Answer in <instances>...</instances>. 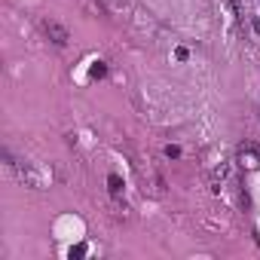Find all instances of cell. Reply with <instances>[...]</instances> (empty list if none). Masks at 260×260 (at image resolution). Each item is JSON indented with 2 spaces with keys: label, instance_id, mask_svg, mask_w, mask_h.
Here are the masks:
<instances>
[{
  "label": "cell",
  "instance_id": "cell-4",
  "mask_svg": "<svg viewBox=\"0 0 260 260\" xmlns=\"http://www.w3.org/2000/svg\"><path fill=\"white\" fill-rule=\"evenodd\" d=\"M227 4H230V10H233V16H236V25H239V31L245 34L248 31V13H245V7H242V0H227Z\"/></svg>",
  "mask_w": 260,
  "mask_h": 260
},
{
  "label": "cell",
  "instance_id": "cell-3",
  "mask_svg": "<svg viewBox=\"0 0 260 260\" xmlns=\"http://www.w3.org/2000/svg\"><path fill=\"white\" fill-rule=\"evenodd\" d=\"M239 162L245 168H260V150H257L254 144H242L239 147Z\"/></svg>",
  "mask_w": 260,
  "mask_h": 260
},
{
  "label": "cell",
  "instance_id": "cell-6",
  "mask_svg": "<svg viewBox=\"0 0 260 260\" xmlns=\"http://www.w3.org/2000/svg\"><path fill=\"white\" fill-rule=\"evenodd\" d=\"M89 77H92V80L107 77V64H104V61H95V64H92V70H89Z\"/></svg>",
  "mask_w": 260,
  "mask_h": 260
},
{
  "label": "cell",
  "instance_id": "cell-8",
  "mask_svg": "<svg viewBox=\"0 0 260 260\" xmlns=\"http://www.w3.org/2000/svg\"><path fill=\"white\" fill-rule=\"evenodd\" d=\"M67 254H70V260H73V257H83V254H86V248H83V245H77V248H70Z\"/></svg>",
  "mask_w": 260,
  "mask_h": 260
},
{
  "label": "cell",
  "instance_id": "cell-7",
  "mask_svg": "<svg viewBox=\"0 0 260 260\" xmlns=\"http://www.w3.org/2000/svg\"><path fill=\"white\" fill-rule=\"evenodd\" d=\"M165 156H168V159H178V156H181V147L168 144V147H165Z\"/></svg>",
  "mask_w": 260,
  "mask_h": 260
},
{
  "label": "cell",
  "instance_id": "cell-5",
  "mask_svg": "<svg viewBox=\"0 0 260 260\" xmlns=\"http://www.w3.org/2000/svg\"><path fill=\"white\" fill-rule=\"evenodd\" d=\"M107 190H110V196H120L123 193V178L120 175H107Z\"/></svg>",
  "mask_w": 260,
  "mask_h": 260
},
{
  "label": "cell",
  "instance_id": "cell-1",
  "mask_svg": "<svg viewBox=\"0 0 260 260\" xmlns=\"http://www.w3.org/2000/svg\"><path fill=\"white\" fill-rule=\"evenodd\" d=\"M4 159H7V165L13 168V175L25 184V187H34V190H46L49 184L55 181V175L49 171V168H43V165H34V162H25V159H13L10 156V150H4Z\"/></svg>",
  "mask_w": 260,
  "mask_h": 260
},
{
  "label": "cell",
  "instance_id": "cell-2",
  "mask_svg": "<svg viewBox=\"0 0 260 260\" xmlns=\"http://www.w3.org/2000/svg\"><path fill=\"white\" fill-rule=\"evenodd\" d=\"M43 34L49 37L55 46H67V40H70V31H67L58 19H46V22H43Z\"/></svg>",
  "mask_w": 260,
  "mask_h": 260
}]
</instances>
